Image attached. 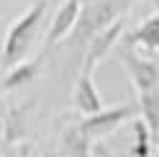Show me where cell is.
<instances>
[{
	"label": "cell",
	"mask_w": 159,
	"mask_h": 157,
	"mask_svg": "<svg viewBox=\"0 0 159 157\" xmlns=\"http://www.w3.org/2000/svg\"><path fill=\"white\" fill-rule=\"evenodd\" d=\"M80 13H82V0H64V5L57 11L52 28H49V36H46V46H54L57 41H62L64 36H69L77 28L80 21Z\"/></svg>",
	"instance_id": "5"
},
{
	"label": "cell",
	"mask_w": 159,
	"mask_h": 157,
	"mask_svg": "<svg viewBox=\"0 0 159 157\" xmlns=\"http://www.w3.org/2000/svg\"><path fill=\"white\" fill-rule=\"evenodd\" d=\"M64 147L69 157H90V139L80 131V126H75L64 134Z\"/></svg>",
	"instance_id": "12"
},
{
	"label": "cell",
	"mask_w": 159,
	"mask_h": 157,
	"mask_svg": "<svg viewBox=\"0 0 159 157\" xmlns=\"http://www.w3.org/2000/svg\"><path fill=\"white\" fill-rule=\"evenodd\" d=\"M36 70H39V62H18V64H13L11 70H8V75H5V80H3V88L5 90H18V88H23V85H28L36 77Z\"/></svg>",
	"instance_id": "10"
},
{
	"label": "cell",
	"mask_w": 159,
	"mask_h": 157,
	"mask_svg": "<svg viewBox=\"0 0 159 157\" xmlns=\"http://www.w3.org/2000/svg\"><path fill=\"white\" fill-rule=\"evenodd\" d=\"M152 142L154 136L149 131V126L144 119L134 121V147H131V157H152Z\"/></svg>",
	"instance_id": "11"
},
{
	"label": "cell",
	"mask_w": 159,
	"mask_h": 157,
	"mask_svg": "<svg viewBox=\"0 0 159 157\" xmlns=\"http://www.w3.org/2000/svg\"><path fill=\"white\" fill-rule=\"evenodd\" d=\"M154 144H157V150H159V131L154 134Z\"/></svg>",
	"instance_id": "13"
},
{
	"label": "cell",
	"mask_w": 159,
	"mask_h": 157,
	"mask_svg": "<svg viewBox=\"0 0 159 157\" xmlns=\"http://www.w3.org/2000/svg\"><path fill=\"white\" fill-rule=\"evenodd\" d=\"M0 157H3V155H0Z\"/></svg>",
	"instance_id": "17"
},
{
	"label": "cell",
	"mask_w": 159,
	"mask_h": 157,
	"mask_svg": "<svg viewBox=\"0 0 159 157\" xmlns=\"http://www.w3.org/2000/svg\"><path fill=\"white\" fill-rule=\"evenodd\" d=\"M116 8L111 5H95V8H85V13H80V28H82V36H95L100 28H105L108 23L113 21Z\"/></svg>",
	"instance_id": "8"
},
{
	"label": "cell",
	"mask_w": 159,
	"mask_h": 157,
	"mask_svg": "<svg viewBox=\"0 0 159 157\" xmlns=\"http://www.w3.org/2000/svg\"><path fill=\"white\" fill-rule=\"evenodd\" d=\"M118 57H121V62L126 67L128 77H131V83L136 85V90H152V88H159V67L154 62L144 59V57H139L131 46H121V52H118Z\"/></svg>",
	"instance_id": "3"
},
{
	"label": "cell",
	"mask_w": 159,
	"mask_h": 157,
	"mask_svg": "<svg viewBox=\"0 0 159 157\" xmlns=\"http://www.w3.org/2000/svg\"><path fill=\"white\" fill-rule=\"evenodd\" d=\"M139 108H141V116H144L149 131H152V136H154L159 131V88L139 93Z\"/></svg>",
	"instance_id": "9"
},
{
	"label": "cell",
	"mask_w": 159,
	"mask_h": 157,
	"mask_svg": "<svg viewBox=\"0 0 159 157\" xmlns=\"http://www.w3.org/2000/svg\"><path fill=\"white\" fill-rule=\"evenodd\" d=\"M46 8H49L46 0H36V3L11 26V31H8V36H5V44H3V54H0L3 64L13 67V64H18L28 54L34 39L39 36V31H41V23L46 18Z\"/></svg>",
	"instance_id": "1"
},
{
	"label": "cell",
	"mask_w": 159,
	"mask_h": 157,
	"mask_svg": "<svg viewBox=\"0 0 159 157\" xmlns=\"http://www.w3.org/2000/svg\"><path fill=\"white\" fill-rule=\"evenodd\" d=\"M152 3H154V8H159V0H152Z\"/></svg>",
	"instance_id": "15"
},
{
	"label": "cell",
	"mask_w": 159,
	"mask_h": 157,
	"mask_svg": "<svg viewBox=\"0 0 159 157\" xmlns=\"http://www.w3.org/2000/svg\"><path fill=\"white\" fill-rule=\"evenodd\" d=\"M121 28H123V21H111L105 28H100V31L90 39V46H87V52H85V64H82L85 72H93L95 64L113 49V44L118 41V36H121Z\"/></svg>",
	"instance_id": "4"
},
{
	"label": "cell",
	"mask_w": 159,
	"mask_h": 157,
	"mask_svg": "<svg viewBox=\"0 0 159 157\" xmlns=\"http://www.w3.org/2000/svg\"><path fill=\"white\" fill-rule=\"evenodd\" d=\"M5 157H18V152H13V150H11V152H5Z\"/></svg>",
	"instance_id": "14"
},
{
	"label": "cell",
	"mask_w": 159,
	"mask_h": 157,
	"mask_svg": "<svg viewBox=\"0 0 159 157\" xmlns=\"http://www.w3.org/2000/svg\"><path fill=\"white\" fill-rule=\"evenodd\" d=\"M0 129H3V124H0Z\"/></svg>",
	"instance_id": "16"
},
{
	"label": "cell",
	"mask_w": 159,
	"mask_h": 157,
	"mask_svg": "<svg viewBox=\"0 0 159 157\" xmlns=\"http://www.w3.org/2000/svg\"><path fill=\"white\" fill-rule=\"evenodd\" d=\"M123 44L126 46H141L144 52H159V13L149 16L146 21H141L139 28L126 34Z\"/></svg>",
	"instance_id": "7"
},
{
	"label": "cell",
	"mask_w": 159,
	"mask_h": 157,
	"mask_svg": "<svg viewBox=\"0 0 159 157\" xmlns=\"http://www.w3.org/2000/svg\"><path fill=\"white\" fill-rule=\"evenodd\" d=\"M128 119H134V106H116V108H100V111H95L90 116H85L82 124H80V131H82L90 142L95 139H100V136H108V134H113L118 126H121L123 121Z\"/></svg>",
	"instance_id": "2"
},
{
	"label": "cell",
	"mask_w": 159,
	"mask_h": 157,
	"mask_svg": "<svg viewBox=\"0 0 159 157\" xmlns=\"http://www.w3.org/2000/svg\"><path fill=\"white\" fill-rule=\"evenodd\" d=\"M75 106L85 116H90V113L103 108V101H100V95L95 90V83H93V72H85V70L80 72L77 85H75Z\"/></svg>",
	"instance_id": "6"
}]
</instances>
